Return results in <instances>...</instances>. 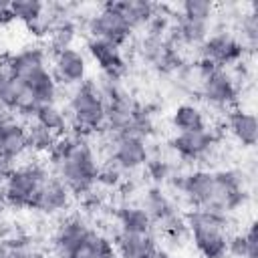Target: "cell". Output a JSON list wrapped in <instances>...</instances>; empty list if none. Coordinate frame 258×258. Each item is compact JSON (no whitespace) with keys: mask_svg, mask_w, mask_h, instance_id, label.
Returning <instances> with one entry per match:
<instances>
[{"mask_svg":"<svg viewBox=\"0 0 258 258\" xmlns=\"http://www.w3.org/2000/svg\"><path fill=\"white\" fill-rule=\"evenodd\" d=\"M26 137H28V151H32V153H50L58 139V135H54L52 131H48L36 123L26 125Z\"/></svg>","mask_w":258,"mask_h":258,"instance_id":"25","label":"cell"},{"mask_svg":"<svg viewBox=\"0 0 258 258\" xmlns=\"http://www.w3.org/2000/svg\"><path fill=\"white\" fill-rule=\"evenodd\" d=\"M77 34H79V28H77V22L67 16V18H60L50 34H48V46H50V52L56 54L60 50H67V48H73L75 40H77Z\"/></svg>","mask_w":258,"mask_h":258,"instance_id":"23","label":"cell"},{"mask_svg":"<svg viewBox=\"0 0 258 258\" xmlns=\"http://www.w3.org/2000/svg\"><path fill=\"white\" fill-rule=\"evenodd\" d=\"M145 173L147 177L153 181V185H161V183H167L169 177L173 175V165L163 159V157H157V155H149V159L145 161Z\"/></svg>","mask_w":258,"mask_h":258,"instance_id":"27","label":"cell"},{"mask_svg":"<svg viewBox=\"0 0 258 258\" xmlns=\"http://www.w3.org/2000/svg\"><path fill=\"white\" fill-rule=\"evenodd\" d=\"M198 54H200V58H208V60L216 62L220 69H226V67H232V64L236 67L238 62H242L246 48L234 34L216 32V34H210L198 46Z\"/></svg>","mask_w":258,"mask_h":258,"instance_id":"6","label":"cell"},{"mask_svg":"<svg viewBox=\"0 0 258 258\" xmlns=\"http://www.w3.org/2000/svg\"><path fill=\"white\" fill-rule=\"evenodd\" d=\"M87 50H89L91 58L99 64L101 75H107L113 79H123L127 67H125V58H123L119 46L105 42V40H99V38H89Z\"/></svg>","mask_w":258,"mask_h":258,"instance_id":"13","label":"cell"},{"mask_svg":"<svg viewBox=\"0 0 258 258\" xmlns=\"http://www.w3.org/2000/svg\"><path fill=\"white\" fill-rule=\"evenodd\" d=\"M171 125L177 133H189V131H204L206 127V117L204 111L198 105L191 103H181L173 109L171 113Z\"/></svg>","mask_w":258,"mask_h":258,"instance_id":"22","label":"cell"},{"mask_svg":"<svg viewBox=\"0 0 258 258\" xmlns=\"http://www.w3.org/2000/svg\"><path fill=\"white\" fill-rule=\"evenodd\" d=\"M240 28H242V40L240 42L244 44V48L254 50L256 42H258V14L256 12L246 14L240 22Z\"/></svg>","mask_w":258,"mask_h":258,"instance_id":"29","label":"cell"},{"mask_svg":"<svg viewBox=\"0 0 258 258\" xmlns=\"http://www.w3.org/2000/svg\"><path fill=\"white\" fill-rule=\"evenodd\" d=\"M228 254L236 258H246V240L242 232L228 234Z\"/></svg>","mask_w":258,"mask_h":258,"instance_id":"32","label":"cell"},{"mask_svg":"<svg viewBox=\"0 0 258 258\" xmlns=\"http://www.w3.org/2000/svg\"><path fill=\"white\" fill-rule=\"evenodd\" d=\"M228 129L242 147H254L258 141V121L252 113L234 109L228 115Z\"/></svg>","mask_w":258,"mask_h":258,"instance_id":"19","label":"cell"},{"mask_svg":"<svg viewBox=\"0 0 258 258\" xmlns=\"http://www.w3.org/2000/svg\"><path fill=\"white\" fill-rule=\"evenodd\" d=\"M32 123L52 131L54 135H60L69 127V117L56 103H46V105H38Z\"/></svg>","mask_w":258,"mask_h":258,"instance_id":"24","label":"cell"},{"mask_svg":"<svg viewBox=\"0 0 258 258\" xmlns=\"http://www.w3.org/2000/svg\"><path fill=\"white\" fill-rule=\"evenodd\" d=\"M256 222H250V226L242 232L246 240V258H258V234H256Z\"/></svg>","mask_w":258,"mask_h":258,"instance_id":"31","label":"cell"},{"mask_svg":"<svg viewBox=\"0 0 258 258\" xmlns=\"http://www.w3.org/2000/svg\"><path fill=\"white\" fill-rule=\"evenodd\" d=\"M214 10H216V4L210 0H185L179 4L181 16L191 20H202V22H208L214 16Z\"/></svg>","mask_w":258,"mask_h":258,"instance_id":"28","label":"cell"},{"mask_svg":"<svg viewBox=\"0 0 258 258\" xmlns=\"http://www.w3.org/2000/svg\"><path fill=\"white\" fill-rule=\"evenodd\" d=\"M52 175L58 177L71 191V196H87L97 183L99 163L93 147L81 137L71 153L50 167Z\"/></svg>","mask_w":258,"mask_h":258,"instance_id":"2","label":"cell"},{"mask_svg":"<svg viewBox=\"0 0 258 258\" xmlns=\"http://www.w3.org/2000/svg\"><path fill=\"white\" fill-rule=\"evenodd\" d=\"M109 6H111L113 10H117V12L127 20V24L131 26V30L141 28V26H147L149 18H151V16H153V12H155V4L145 2V0L109 2Z\"/></svg>","mask_w":258,"mask_h":258,"instance_id":"21","label":"cell"},{"mask_svg":"<svg viewBox=\"0 0 258 258\" xmlns=\"http://www.w3.org/2000/svg\"><path fill=\"white\" fill-rule=\"evenodd\" d=\"M149 258H171V256H169L165 250H161V248H155V250L151 252V256H149Z\"/></svg>","mask_w":258,"mask_h":258,"instance_id":"36","label":"cell"},{"mask_svg":"<svg viewBox=\"0 0 258 258\" xmlns=\"http://www.w3.org/2000/svg\"><path fill=\"white\" fill-rule=\"evenodd\" d=\"M50 169L44 163L30 161L14 167L2 181V198L12 208H28L34 194L50 177Z\"/></svg>","mask_w":258,"mask_h":258,"instance_id":"4","label":"cell"},{"mask_svg":"<svg viewBox=\"0 0 258 258\" xmlns=\"http://www.w3.org/2000/svg\"><path fill=\"white\" fill-rule=\"evenodd\" d=\"M69 121L81 131H99L105 127L107 107L103 93L93 79H85L73 87L69 95Z\"/></svg>","mask_w":258,"mask_h":258,"instance_id":"3","label":"cell"},{"mask_svg":"<svg viewBox=\"0 0 258 258\" xmlns=\"http://www.w3.org/2000/svg\"><path fill=\"white\" fill-rule=\"evenodd\" d=\"M191 242L202 258H226L228 254V224L224 212L191 210L183 216Z\"/></svg>","mask_w":258,"mask_h":258,"instance_id":"1","label":"cell"},{"mask_svg":"<svg viewBox=\"0 0 258 258\" xmlns=\"http://www.w3.org/2000/svg\"><path fill=\"white\" fill-rule=\"evenodd\" d=\"M210 36V26L208 22L202 20H191L185 16H177L169 28V32L165 34V40L173 46L177 44H187V46H200L206 38Z\"/></svg>","mask_w":258,"mask_h":258,"instance_id":"15","label":"cell"},{"mask_svg":"<svg viewBox=\"0 0 258 258\" xmlns=\"http://www.w3.org/2000/svg\"><path fill=\"white\" fill-rule=\"evenodd\" d=\"M117 222L121 226V232L139 234V236L153 234V226H155L147 210L143 206H133V204H123L117 210Z\"/></svg>","mask_w":258,"mask_h":258,"instance_id":"17","label":"cell"},{"mask_svg":"<svg viewBox=\"0 0 258 258\" xmlns=\"http://www.w3.org/2000/svg\"><path fill=\"white\" fill-rule=\"evenodd\" d=\"M91 232H93V228L79 216H73V218H67L64 222H60V226L56 228L54 238H52V246H54L56 256L69 258L85 242V238Z\"/></svg>","mask_w":258,"mask_h":258,"instance_id":"12","label":"cell"},{"mask_svg":"<svg viewBox=\"0 0 258 258\" xmlns=\"http://www.w3.org/2000/svg\"><path fill=\"white\" fill-rule=\"evenodd\" d=\"M151 151L147 139L137 135H113L111 141V163L121 171H135L145 165Z\"/></svg>","mask_w":258,"mask_h":258,"instance_id":"7","label":"cell"},{"mask_svg":"<svg viewBox=\"0 0 258 258\" xmlns=\"http://www.w3.org/2000/svg\"><path fill=\"white\" fill-rule=\"evenodd\" d=\"M202 97L216 107H234L238 103V83L228 69H216L200 83Z\"/></svg>","mask_w":258,"mask_h":258,"instance_id":"8","label":"cell"},{"mask_svg":"<svg viewBox=\"0 0 258 258\" xmlns=\"http://www.w3.org/2000/svg\"><path fill=\"white\" fill-rule=\"evenodd\" d=\"M52 67H54L52 75L58 85L77 87L87 79V58L77 48H67L52 54Z\"/></svg>","mask_w":258,"mask_h":258,"instance_id":"11","label":"cell"},{"mask_svg":"<svg viewBox=\"0 0 258 258\" xmlns=\"http://www.w3.org/2000/svg\"><path fill=\"white\" fill-rule=\"evenodd\" d=\"M71 204V191L69 187L54 175H50L42 187L34 194L32 202H30V210L34 212H40V214H46V216H52V214H58L62 210H67Z\"/></svg>","mask_w":258,"mask_h":258,"instance_id":"10","label":"cell"},{"mask_svg":"<svg viewBox=\"0 0 258 258\" xmlns=\"http://www.w3.org/2000/svg\"><path fill=\"white\" fill-rule=\"evenodd\" d=\"M93 258H119L117 256V250H115V244L107 238V236H101L99 238V246H97V252Z\"/></svg>","mask_w":258,"mask_h":258,"instance_id":"33","label":"cell"},{"mask_svg":"<svg viewBox=\"0 0 258 258\" xmlns=\"http://www.w3.org/2000/svg\"><path fill=\"white\" fill-rule=\"evenodd\" d=\"M87 32L89 38H99L105 42H111L115 46H123L129 36H131V26L127 24V20L109 6V2L93 16H89L87 20Z\"/></svg>","mask_w":258,"mask_h":258,"instance_id":"5","label":"cell"},{"mask_svg":"<svg viewBox=\"0 0 258 258\" xmlns=\"http://www.w3.org/2000/svg\"><path fill=\"white\" fill-rule=\"evenodd\" d=\"M8 10H10L14 20H20L22 24H28L44 12V4L36 2V0H18V2H10Z\"/></svg>","mask_w":258,"mask_h":258,"instance_id":"26","label":"cell"},{"mask_svg":"<svg viewBox=\"0 0 258 258\" xmlns=\"http://www.w3.org/2000/svg\"><path fill=\"white\" fill-rule=\"evenodd\" d=\"M218 143V135L212 129L175 133L169 139V149L183 161H200L212 153Z\"/></svg>","mask_w":258,"mask_h":258,"instance_id":"9","label":"cell"},{"mask_svg":"<svg viewBox=\"0 0 258 258\" xmlns=\"http://www.w3.org/2000/svg\"><path fill=\"white\" fill-rule=\"evenodd\" d=\"M10 20H14V18H12L10 10H8V4H6V2H0V28H2L4 24H8Z\"/></svg>","mask_w":258,"mask_h":258,"instance_id":"34","label":"cell"},{"mask_svg":"<svg viewBox=\"0 0 258 258\" xmlns=\"http://www.w3.org/2000/svg\"><path fill=\"white\" fill-rule=\"evenodd\" d=\"M143 208L147 210V214L151 216L153 224H165L167 220H171L173 216H177V208L171 202V198L161 189V185H151L145 191L143 198Z\"/></svg>","mask_w":258,"mask_h":258,"instance_id":"20","label":"cell"},{"mask_svg":"<svg viewBox=\"0 0 258 258\" xmlns=\"http://www.w3.org/2000/svg\"><path fill=\"white\" fill-rule=\"evenodd\" d=\"M46 50L38 44H32V46H26L14 54H8L4 56L0 62L8 69V73L14 77V79H22L24 75L36 71V69H42L46 67Z\"/></svg>","mask_w":258,"mask_h":258,"instance_id":"16","label":"cell"},{"mask_svg":"<svg viewBox=\"0 0 258 258\" xmlns=\"http://www.w3.org/2000/svg\"><path fill=\"white\" fill-rule=\"evenodd\" d=\"M115 250L119 258H149L151 252L157 248L153 234L139 236V234H127L119 232L115 236Z\"/></svg>","mask_w":258,"mask_h":258,"instance_id":"18","label":"cell"},{"mask_svg":"<svg viewBox=\"0 0 258 258\" xmlns=\"http://www.w3.org/2000/svg\"><path fill=\"white\" fill-rule=\"evenodd\" d=\"M121 169H117L113 163L105 169H99V175H97V183L101 185H107V187H117L121 183Z\"/></svg>","mask_w":258,"mask_h":258,"instance_id":"30","label":"cell"},{"mask_svg":"<svg viewBox=\"0 0 258 258\" xmlns=\"http://www.w3.org/2000/svg\"><path fill=\"white\" fill-rule=\"evenodd\" d=\"M6 258H34V254L30 250H10L8 248Z\"/></svg>","mask_w":258,"mask_h":258,"instance_id":"35","label":"cell"},{"mask_svg":"<svg viewBox=\"0 0 258 258\" xmlns=\"http://www.w3.org/2000/svg\"><path fill=\"white\" fill-rule=\"evenodd\" d=\"M20 85L24 87V91L38 103V105H46V103H56L58 99V83L52 75V71H48L46 67L36 69L28 75H24L22 79H18Z\"/></svg>","mask_w":258,"mask_h":258,"instance_id":"14","label":"cell"}]
</instances>
